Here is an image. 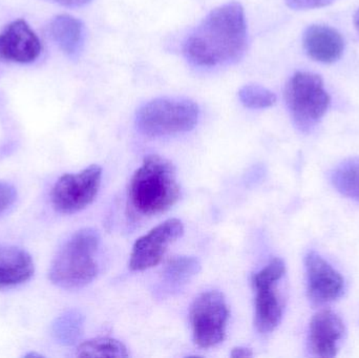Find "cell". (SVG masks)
<instances>
[{
	"instance_id": "cell-15",
	"label": "cell",
	"mask_w": 359,
	"mask_h": 358,
	"mask_svg": "<svg viewBox=\"0 0 359 358\" xmlns=\"http://www.w3.org/2000/svg\"><path fill=\"white\" fill-rule=\"evenodd\" d=\"M201 265L194 256H175L168 261L162 271L158 294L160 296H170L181 291L198 273Z\"/></svg>"
},
{
	"instance_id": "cell-8",
	"label": "cell",
	"mask_w": 359,
	"mask_h": 358,
	"mask_svg": "<svg viewBox=\"0 0 359 358\" xmlns=\"http://www.w3.org/2000/svg\"><path fill=\"white\" fill-rule=\"evenodd\" d=\"M101 178L102 170L98 165L61 177L50 193L55 209L60 214H73L88 207L98 195Z\"/></svg>"
},
{
	"instance_id": "cell-7",
	"label": "cell",
	"mask_w": 359,
	"mask_h": 358,
	"mask_svg": "<svg viewBox=\"0 0 359 358\" xmlns=\"http://www.w3.org/2000/svg\"><path fill=\"white\" fill-rule=\"evenodd\" d=\"M194 343L200 348H212L223 342L229 309L223 294L207 291L192 303L189 312Z\"/></svg>"
},
{
	"instance_id": "cell-20",
	"label": "cell",
	"mask_w": 359,
	"mask_h": 358,
	"mask_svg": "<svg viewBox=\"0 0 359 358\" xmlns=\"http://www.w3.org/2000/svg\"><path fill=\"white\" fill-rule=\"evenodd\" d=\"M238 98L245 107L251 109H267L276 102L274 92L259 84L243 86L238 92Z\"/></svg>"
},
{
	"instance_id": "cell-25",
	"label": "cell",
	"mask_w": 359,
	"mask_h": 358,
	"mask_svg": "<svg viewBox=\"0 0 359 358\" xmlns=\"http://www.w3.org/2000/svg\"><path fill=\"white\" fill-rule=\"evenodd\" d=\"M354 25H355L356 29L359 33V8L356 11L355 15H354Z\"/></svg>"
},
{
	"instance_id": "cell-2",
	"label": "cell",
	"mask_w": 359,
	"mask_h": 358,
	"mask_svg": "<svg viewBox=\"0 0 359 358\" xmlns=\"http://www.w3.org/2000/svg\"><path fill=\"white\" fill-rule=\"evenodd\" d=\"M180 193L174 164L158 155L147 156L130 180V212L141 218L163 214L179 201Z\"/></svg>"
},
{
	"instance_id": "cell-18",
	"label": "cell",
	"mask_w": 359,
	"mask_h": 358,
	"mask_svg": "<svg viewBox=\"0 0 359 358\" xmlns=\"http://www.w3.org/2000/svg\"><path fill=\"white\" fill-rule=\"evenodd\" d=\"M79 357H128V349L114 338H94L80 345L77 349Z\"/></svg>"
},
{
	"instance_id": "cell-13",
	"label": "cell",
	"mask_w": 359,
	"mask_h": 358,
	"mask_svg": "<svg viewBox=\"0 0 359 358\" xmlns=\"http://www.w3.org/2000/svg\"><path fill=\"white\" fill-rule=\"evenodd\" d=\"M306 54L320 63L337 62L345 50V40L337 29L326 25H311L303 36Z\"/></svg>"
},
{
	"instance_id": "cell-24",
	"label": "cell",
	"mask_w": 359,
	"mask_h": 358,
	"mask_svg": "<svg viewBox=\"0 0 359 358\" xmlns=\"http://www.w3.org/2000/svg\"><path fill=\"white\" fill-rule=\"evenodd\" d=\"M252 351L248 348H244V347H238V348H234L231 352V357L234 358H246L252 357Z\"/></svg>"
},
{
	"instance_id": "cell-17",
	"label": "cell",
	"mask_w": 359,
	"mask_h": 358,
	"mask_svg": "<svg viewBox=\"0 0 359 358\" xmlns=\"http://www.w3.org/2000/svg\"><path fill=\"white\" fill-rule=\"evenodd\" d=\"M331 182L341 195L359 202V159L337 166L331 174Z\"/></svg>"
},
{
	"instance_id": "cell-14",
	"label": "cell",
	"mask_w": 359,
	"mask_h": 358,
	"mask_svg": "<svg viewBox=\"0 0 359 358\" xmlns=\"http://www.w3.org/2000/svg\"><path fill=\"white\" fill-rule=\"evenodd\" d=\"M34 262L25 250L0 244V288L15 287L29 281Z\"/></svg>"
},
{
	"instance_id": "cell-23",
	"label": "cell",
	"mask_w": 359,
	"mask_h": 358,
	"mask_svg": "<svg viewBox=\"0 0 359 358\" xmlns=\"http://www.w3.org/2000/svg\"><path fill=\"white\" fill-rule=\"evenodd\" d=\"M50 1L56 2L61 6H69V8H80L90 4L92 0H50Z\"/></svg>"
},
{
	"instance_id": "cell-21",
	"label": "cell",
	"mask_w": 359,
	"mask_h": 358,
	"mask_svg": "<svg viewBox=\"0 0 359 358\" xmlns=\"http://www.w3.org/2000/svg\"><path fill=\"white\" fill-rule=\"evenodd\" d=\"M17 199L16 189L8 183L0 182V216L8 212Z\"/></svg>"
},
{
	"instance_id": "cell-9",
	"label": "cell",
	"mask_w": 359,
	"mask_h": 358,
	"mask_svg": "<svg viewBox=\"0 0 359 358\" xmlns=\"http://www.w3.org/2000/svg\"><path fill=\"white\" fill-rule=\"evenodd\" d=\"M184 233V225L179 219H170L137 240L130 259V268L143 271L160 264L168 248Z\"/></svg>"
},
{
	"instance_id": "cell-5",
	"label": "cell",
	"mask_w": 359,
	"mask_h": 358,
	"mask_svg": "<svg viewBox=\"0 0 359 358\" xmlns=\"http://www.w3.org/2000/svg\"><path fill=\"white\" fill-rule=\"evenodd\" d=\"M284 97L294 125L303 132L314 130L331 104L322 77L308 71H297L289 79Z\"/></svg>"
},
{
	"instance_id": "cell-22",
	"label": "cell",
	"mask_w": 359,
	"mask_h": 358,
	"mask_svg": "<svg viewBox=\"0 0 359 358\" xmlns=\"http://www.w3.org/2000/svg\"><path fill=\"white\" fill-rule=\"evenodd\" d=\"M337 0H285L287 6L292 10H313L331 6Z\"/></svg>"
},
{
	"instance_id": "cell-16",
	"label": "cell",
	"mask_w": 359,
	"mask_h": 358,
	"mask_svg": "<svg viewBox=\"0 0 359 358\" xmlns=\"http://www.w3.org/2000/svg\"><path fill=\"white\" fill-rule=\"evenodd\" d=\"M50 34L60 50L71 58L81 52L86 40V29L81 20L71 15H59L50 23Z\"/></svg>"
},
{
	"instance_id": "cell-12",
	"label": "cell",
	"mask_w": 359,
	"mask_h": 358,
	"mask_svg": "<svg viewBox=\"0 0 359 358\" xmlns=\"http://www.w3.org/2000/svg\"><path fill=\"white\" fill-rule=\"evenodd\" d=\"M345 336V325L341 317L331 310H323L314 315L310 323L308 345L316 357H334Z\"/></svg>"
},
{
	"instance_id": "cell-19",
	"label": "cell",
	"mask_w": 359,
	"mask_h": 358,
	"mask_svg": "<svg viewBox=\"0 0 359 358\" xmlns=\"http://www.w3.org/2000/svg\"><path fill=\"white\" fill-rule=\"evenodd\" d=\"M83 317L77 311H67L58 317L53 325V333L59 343L72 345L77 342L82 333Z\"/></svg>"
},
{
	"instance_id": "cell-1",
	"label": "cell",
	"mask_w": 359,
	"mask_h": 358,
	"mask_svg": "<svg viewBox=\"0 0 359 358\" xmlns=\"http://www.w3.org/2000/svg\"><path fill=\"white\" fill-rule=\"evenodd\" d=\"M248 44L246 18L240 2L231 1L211 11L188 36L184 55L198 67L233 64L244 56Z\"/></svg>"
},
{
	"instance_id": "cell-10",
	"label": "cell",
	"mask_w": 359,
	"mask_h": 358,
	"mask_svg": "<svg viewBox=\"0 0 359 358\" xmlns=\"http://www.w3.org/2000/svg\"><path fill=\"white\" fill-rule=\"evenodd\" d=\"M308 296L314 305H324L341 298L345 282L339 271L316 252H310L305 260Z\"/></svg>"
},
{
	"instance_id": "cell-4",
	"label": "cell",
	"mask_w": 359,
	"mask_h": 358,
	"mask_svg": "<svg viewBox=\"0 0 359 358\" xmlns=\"http://www.w3.org/2000/svg\"><path fill=\"white\" fill-rule=\"evenodd\" d=\"M198 104L185 98H158L139 109L136 125L141 134L151 138L175 136L194 130L198 124Z\"/></svg>"
},
{
	"instance_id": "cell-6",
	"label": "cell",
	"mask_w": 359,
	"mask_h": 358,
	"mask_svg": "<svg viewBox=\"0 0 359 358\" xmlns=\"http://www.w3.org/2000/svg\"><path fill=\"white\" fill-rule=\"evenodd\" d=\"M286 273L280 259H274L252 277L255 291V325L263 336L271 333L280 325L284 313V300L278 284Z\"/></svg>"
},
{
	"instance_id": "cell-11",
	"label": "cell",
	"mask_w": 359,
	"mask_h": 358,
	"mask_svg": "<svg viewBox=\"0 0 359 358\" xmlns=\"http://www.w3.org/2000/svg\"><path fill=\"white\" fill-rule=\"evenodd\" d=\"M40 53L39 38L22 19L13 21L0 33V59L29 63L35 61Z\"/></svg>"
},
{
	"instance_id": "cell-3",
	"label": "cell",
	"mask_w": 359,
	"mask_h": 358,
	"mask_svg": "<svg viewBox=\"0 0 359 358\" xmlns=\"http://www.w3.org/2000/svg\"><path fill=\"white\" fill-rule=\"evenodd\" d=\"M100 237L92 228L74 233L59 250L50 269V279L65 289H76L92 283L98 273L96 254Z\"/></svg>"
}]
</instances>
